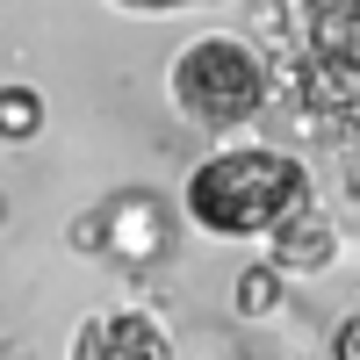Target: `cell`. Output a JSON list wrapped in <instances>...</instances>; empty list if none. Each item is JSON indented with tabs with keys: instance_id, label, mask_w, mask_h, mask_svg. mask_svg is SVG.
I'll list each match as a JSON object with an SVG mask.
<instances>
[{
	"instance_id": "obj_1",
	"label": "cell",
	"mask_w": 360,
	"mask_h": 360,
	"mask_svg": "<svg viewBox=\"0 0 360 360\" xmlns=\"http://www.w3.org/2000/svg\"><path fill=\"white\" fill-rule=\"evenodd\" d=\"M310 202V173L288 152H259V144H231L209 152L188 173V217L209 238H266L288 209Z\"/></svg>"
},
{
	"instance_id": "obj_2",
	"label": "cell",
	"mask_w": 360,
	"mask_h": 360,
	"mask_svg": "<svg viewBox=\"0 0 360 360\" xmlns=\"http://www.w3.org/2000/svg\"><path fill=\"white\" fill-rule=\"evenodd\" d=\"M166 86H173L180 115H195L209 130H238L266 108V65L245 37H195L173 58Z\"/></svg>"
},
{
	"instance_id": "obj_3",
	"label": "cell",
	"mask_w": 360,
	"mask_h": 360,
	"mask_svg": "<svg viewBox=\"0 0 360 360\" xmlns=\"http://www.w3.org/2000/svg\"><path fill=\"white\" fill-rule=\"evenodd\" d=\"M72 346H79L86 360H166V353H173V339H166L144 310H108V317L86 324Z\"/></svg>"
},
{
	"instance_id": "obj_4",
	"label": "cell",
	"mask_w": 360,
	"mask_h": 360,
	"mask_svg": "<svg viewBox=\"0 0 360 360\" xmlns=\"http://www.w3.org/2000/svg\"><path fill=\"white\" fill-rule=\"evenodd\" d=\"M332 224L317 217V209L303 202V209H288V217L274 224V266L281 274H317V266H332Z\"/></svg>"
},
{
	"instance_id": "obj_5",
	"label": "cell",
	"mask_w": 360,
	"mask_h": 360,
	"mask_svg": "<svg viewBox=\"0 0 360 360\" xmlns=\"http://www.w3.org/2000/svg\"><path fill=\"white\" fill-rule=\"evenodd\" d=\"M44 130V94L37 86H0V144H29Z\"/></svg>"
},
{
	"instance_id": "obj_6",
	"label": "cell",
	"mask_w": 360,
	"mask_h": 360,
	"mask_svg": "<svg viewBox=\"0 0 360 360\" xmlns=\"http://www.w3.org/2000/svg\"><path fill=\"white\" fill-rule=\"evenodd\" d=\"M231 303H238V317H266L281 303V266L266 259V266H245V274L231 281Z\"/></svg>"
},
{
	"instance_id": "obj_7",
	"label": "cell",
	"mask_w": 360,
	"mask_h": 360,
	"mask_svg": "<svg viewBox=\"0 0 360 360\" xmlns=\"http://www.w3.org/2000/svg\"><path fill=\"white\" fill-rule=\"evenodd\" d=\"M332 360H360V317H346L332 332Z\"/></svg>"
},
{
	"instance_id": "obj_8",
	"label": "cell",
	"mask_w": 360,
	"mask_h": 360,
	"mask_svg": "<svg viewBox=\"0 0 360 360\" xmlns=\"http://www.w3.org/2000/svg\"><path fill=\"white\" fill-rule=\"evenodd\" d=\"M115 8H130V15H166V8H188V0H115Z\"/></svg>"
}]
</instances>
